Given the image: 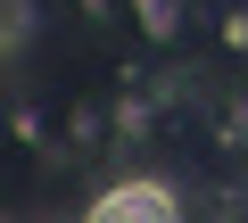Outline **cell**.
<instances>
[{
  "instance_id": "6da1fadb",
  "label": "cell",
  "mask_w": 248,
  "mask_h": 223,
  "mask_svg": "<svg viewBox=\"0 0 248 223\" xmlns=\"http://www.w3.org/2000/svg\"><path fill=\"white\" fill-rule=\"evenodd\" d=\"M83 223H182V207H174L166 182H116L83 207Z\"/></svg>"
}]
</instances>
